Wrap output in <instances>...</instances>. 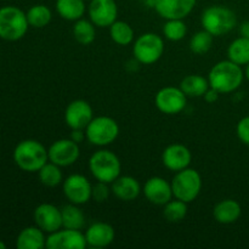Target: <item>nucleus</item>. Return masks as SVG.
<instances>
[{"label":"nucleus","instance_id":"f257e3e1","mask_svg":"<svg viewBox=\"0 0 249 249\" xmlns=\"http://www.w3.org/2000/svg\"><path fill=\"white\" fill-rule=\"evenodd\" d=\"M245 79V71L242 66L232 62L228 58L213 66L208 74L211 88L220 94H230L236 91L242 85Z\"/></svg>","mask_w":249,"mask_h":249},{"label":"nucleus","instance_id":"f03ea898","mask_svg":"<svg viewBox=\"0 0 249 249\" xmlns=\"http://www.w3.org/2000/svg\"><path fill=\"white\" fill-rule=\"evenodd\" d=\"M14 160L24 172H39L49 160L48 150L36 140H23L15 147Z\"/></svg>","mask_w":249,"mask_h":249},{"label":"nucleus","instance_id":"7ed1b4c3","mask_svg":"<svg viewBox=\"0 0 249 249\" xmlns=\"http://www.w3.org/2000/svg\"><path fill=\"white\" fill-rule=\"evenodd\" d=\"M201 24L213 36H221L237 26V16L229 7L213 5L202 12Z\"/></svg>","mask_w":249,"mask_h":249},{"label":"nucleus","instance_id":"20e7f679","mask_svg":"<svg viewBox=\"0 0 249 249\" xmlns=\"http://www.w3.org/2000/svg\"><path fill=\"white\" fill-rule=\"evenodd\" d=\"M89 169L97 181L112 184L121 175L122 164L116 153L109 150H99L90 157Z\"/></svg>","mask_w":249,"mask_h":249},{"label":"nucleus","instance_id":"39448f33","mask_svg":"<svg viewBox=\"0 0 249 249\" xmlns=\"http://www.w3.org/2000/svg\"><path fill=\"white\" fill-rule=\"evenodd\" d=\"M27 15L16 6L0 9V38L7 41L19 40L28 31Z\"/></svg>","mask_w":249,"mask_h":249},{"label":"nucleus","instance_id":"423d86ee","mask_svg":"<svg viewBox=\"0 0 249 249\" xmlns=\"http://www.w3.org/2000/svg\"><path fill=\"white\" fill-rule=\"evenodd\" d=\"M170 184L174 198L189 204L194 202L201 192L202 178L196 169L186 168L177 172Z\"/></svg>","mask_w":249,"mask_h":249},{"label":"nucleus","instance_id":"0eeeda50","mask_svg":"<svg viewBox=\"0 0 249 249\" xmlns=\"http://www.w3.org/2000/svg\"><path fill=\"white\" fill-rule=\"evenodd\" d=\"M87 140L91 145L104 146L111 145L119 135V125L113 118L107 116H99L92 118L85 128Z\"/></svg>","mask_w":249,"mask_h":249},{"label":"nucleus","instance_id":"6e6552de","mask_svg":"<svg viewBox=\"0 0 249 249\" xmlns=\"http://www.w3.org/2000/svg\"><path fill=\"white\" fill-rule=\"evenodd\" d=\"M164 53V41L156 33H143L135 40L133 53L136 61L142 65H153Z\"/></svg>","mask_w":249,"mask_h":249},{"label":"nucleus","instance_id":"1a4fd4ad","mask_svg":"<svg viewBox=\"0 0 249 249\" xmlns=\"http://www.w3.org/2000/svg\"><path fill=\"white\" fill-rule=\"evenodd\" d=\"M155 104L158 111L172 116L180 113L186 107L187 96L180 87H164L156 94Z\"/></svg>","mask_w":249,"mask_h":249},{"label":"nucleus","instance_id":"9d476101","mask_svg":"<svg viewBox=\"0 0 249 249\" xmlns=\"http://www.w3.org/2000/svg\"><path fill=\"white\" fill-rule=\"evenodd\" d=\"M92 185L82 174H72L63 180L62 190L70 203L82 206L91 199Z\"/></svg>","mask_w":249,"mask_h":249},{"label":"nucleus","instance_id":"9b49d317","mask_svg":"<svg viewBox=\"0 0 249 249\" xmlns=\"http://www.w3.org/2000/svg\"><path fill=\"white\" fill-rule=\"evenodd\" d=\"M49 160L58 167H70L78 160L80 156L79 143L74 142L72 139H60L51 143L48 150Z\"/></svg>","mask_w":249,"mask_h":249},{"label":"nucleus","instance_id":"f8f14e48","mask_svg":"<svg viewBox=\"0 0 249 249\" xmlns=\"http://www.w3.org/2000/svg\"><path fill=\"white\" fill-rule=\"evenodd\" d=\"M88 246L85 235L80 230L65 229L49 233L45 248L49 249H84Z\"/></svg>","mask_w":249,"mask_h":249},{"label":"nucleus","instance_id":"ddd939ff","mask_svg":"<svg viewBox=\"0 0 249 249\" xmlns=\"http://www.w3.org/2000/svg\"><path fill=\"white\" fill-rule=\"evenodd\" d=\"M90 21L100 28H106L117 21L118 6L116 0H91L88 7Z\"/></svg>","mask_w":249,"mask_h":249},{"label":"nucleus","instance_id":"4468645a","mask_svg":"<svg viewBox=\"0 0 249 249\" xmlns=\"http://www.w3.org/2000/svg\"><path fill=\"white\" fill-rule=\"evenodd\" d=\"M34 221L46 233H53L62 228L61 209L50 203H41L34 211Z\"/></svg>","mask_w":249,"mask_h":249},{"label":"nucleus","instance_id":"2eb2a0df","mask_svg":"<svg viewBox=\"0 0 249 249\" xmlns=\"http://www.w3.org/2000/svg\"><path fill=\"white\" fill-rule=\"evenodd\" d=\"M94 118L92 108L90 104L85 100H74L65 111V122L71 129H84Z\"/></svg>","mask_w":249,"mask_h":249},{"label":"nucleus","instance_id":"dca6fc26","mask_svg":"<svg viewBox=\"0 0 249 249\" xmlns=\"http://www.w3.org/2000/svg\"><path fill=\"white\" fill-rule=\"evenodd\" d=\"M191 160V151L182 143H172L167 146L162 153L163 165L175 173L189 168Z\"/></svg>","mask_w":249,"mask_h":249},{"label":"nucleus","instance_id":"f3484780","mask_svg":"<svg viewBox=\"0 0 249 249\" xmlns=\"http://www.w3.org/2000/svg\"><path fill=\"white\" fill-rule=\"evenodd\" d=\"M197 0H155L157 14L164 19H184L194 10Z\"/></svg>","mask_w":249,"mask_h":249},{"label":"nucleus","instance_id":"a211bd4d","mask_svg":"<svg viewBox=\"0 0 249 249\" xmlns=\"http://www.w3.org/2000/svg\"><path fill=\"white\" fill-rule=\"evenodd\" d=\"M143 195L150 203L156 206H164L173 198L172 184L160 177H152L145 182Z\"/></svg>","mask_w":249,"mask_h":249},{"label":"nucleus","instance_id":"6ab92c4d","mask_svg":"<svg viewBox=\"0 0 249 249\" xmlns=\"http://www.w3.org/2000/svg\"><path fill=\"white\" fill-rule=\"evenodd\" d=\"M85 238L89 247L92 248H104L111 245L116 237V232L112 225L104 223V221H96L91 224L85 231Z\"/></svg>","mask_w":249,"mask_h":249},{"label":"nucleus","instance_id":"aec40b11","mask_svg":"<svg viewBox=\"0 0 249 249\" xmlns=\"http://www.w3.org/2000/svg\"><path fill=\"white\" fill-rule=\"evenodd\" d=\"M112 192L114 196L121 201L130 202L138 198L139 195L141 192L140 182L133 177L129 175H124L121 177L119 175L113 182H112Z\"/></svg>","mask_w":249,"mask_h":249},{"label":"nucleus","instance_id":"412c9836","mask_svg":"<svg viewBox=\"0 0 249 249\" xmlns=\"http://www.w3.org/2000/svg\"><path fill=\"white\" fill-rule=\"evenodd\" d=\"M242 214L241 204L235 199H223L213 209V216L219 224L230 225L236 223Z\"/></svg>","mask_w":249,"mask_h":249},{"label":"nucleus","instance_id":"4be33fe9","mask_svg":"<svg viewBox=\"0 0 249 249\" xmlns=\"http://www.w3.org/2000/svg\"><path fill=\"white\" fill-rule=\"evenodd\" d=\"M44 231L38 226L23 229L17 237L16 246L18 249H43L45 248L46 237Z\"/></svg>","mask_w":249,"mask_h":249},{"label":"nucleus","instance_id":"5701e85b","mask_svg":"<svg viewBox=\"0 0 249 249\" xmlns=\"http://www.w3.org/2000/svg\"><path fill=\"white\" fill-rule=\"evenodd\" d=\"M56 11L63 19L75 22L87 11L85 0H56Z\"/></svg>","mask_w":249,"mask_h":249},{"label":"nucleus","instance_id":"b1692460","mask_svg":"<svg viewBox=\"0 0 249 249\" xmlns=\"http://www.w3.org/2000/svg\"><path fill=\"white\" fill-rule=\"evenodd\" d=\"M209 88L211 85L208 78H204L199 74L186 75L180 83V89L187 97H202Z\"/></svg>","mask_w":249,"mask_h":249},{"label":"nucleus","instance_id":"393cba45","mask_svg":"<svg viewBox=\"0 0 249 249\" xmlns=\"http://www.w3.org/2000/svg\"><path fill=\"white\" fill-rule=\"evenodd\" d=\"M61 214H62V228L72 229V230H82L85 228L87 224L85 214L78 204H67L61 209Z\"/></svg>","mask_w":249,"mask_h":249},{"label":"nucleus","instance_id":"a878e982","mask_svg":"<svg viewBox=\"0 0 249 249\" xmlns=\"http://www.w3.org/2000/svg\"><path fill=\"white\" fill-rule=\"evenodd\" d=\"M228 58L240 66L249 63V39L240 36L231 41L228 48Z\"/></svg>","mask_w":249,"mask_h":249},{"label":"nucleus","instance_id":"bb28decb","mask_svg":"<svg viewBox=\"0 0 249 249\" xmlns=\"http://www.w3.org/2000/svg\"><path fill=\"white\" fill-rule=\"evenodd\" d=\"M73 36L80 45H90L96 38V28L91 21L80 18L73 26Z\"/></svg>","mask_w":249,"mask_h":249},{"label":"nucleus","instance_id":"cd10ccee","mask_svg":"<svg viewBox=\"0 0 249 249\" xmlns=\"http://www.w3.org/2000/svg\"><path fill=\"white\" fill-rule=\"evenodd\" d=\"M111 39L121 46H126L134 41V29L129 23L124 21H116L109 26Z\"/></svg>","mask_w":249,"mask_h":249},{"label":"nucleus","instance_id":"c85d7f7f","mask_svg":"<svg viewBox=\"0 0 249 249\" xmlns=\"http://www.w3.org/2000/svg\"><path fill=\"white\" fill-rule=\"evenodd\" d=\"M39 180L46 187H56L63 181V175L61 167L53 162H46L38 172Z\"/></svg>","mask_w":249,"mask_h":249},{"label":"nucleus","instance_id":"c756f323","mask_svg":"<svg viewBox=\"0 0 249 249\" xmlns=\"http://www.w3.org/2000/svg\"><path fill=\"white\" fill-rule=\"evenodd\" d=\"M27 19H28L29 26L34 28H44L48 26L51 21V10L43 4H38L32 6L26 12Z\"/></svg>","mask_w":249,"mask_h":249},{"label":"nucleus","instance_id":"7c9ffc66","mask_svg":"<svg viewBox=\"0 0 249 249\" xmlns=\"http://www.w3.org/2000/svg\"><path fill=\"white\" fill-rule=\"evenodd\" d=\"M187 214V203L180 201V199L174 198L170 199L168 203L164 204L163 209V216L165 220L169 223H180L184 220Z\"/></svg>","mask_w":249,"mask_h":249},{"label":"nucleus","instance_id":"2f4dec72","mask_svg":"<svg viewBox=\"0 0 249 249\" xmlns=\"http://www.w3.org/2000/svg\"><path fill=\"white\" fill-rule=\"evenodd\" d=\"M213 38L214 36L206 29L197 32L190 40V50L196 55H204L213 46Z\"/></svg>","mask_w":249,"mask_h":249},{"label":"nucleus","instance_id":"473e14b6","mask_svg":"<svg viewBox=\"0 0 249 249\" xmlns=\"http://www.w3.org/2000/svg\"><path fill=\"white\" fill-rule=\"evenodd\" d=\"M187 33V27L184 19L175 18L167 19L163 26V34L164 38L170 41H180L185 38Z\"/></svg>","mask_w":249,"mask_h":249},{"label":"nucleus","instance_id":"72a5a7b5","mask_svg":"<svg viewBox=\"0 0 249 249\" xmlns=\"http://www.w3.org/2000/svg\"><path fill=\"white\" fill-rule=\"evenodd\" d=\"M109 187L107 182L97 181L96 184L92 185L91 189V198L97 203L106 202L109 197Z\"/></svg>","mask_w":249,"mask_h":249},{"label":"nucleus","instance_id":"f704fd0d","mask_svg":"<svg viewBox=\"0 0 249 249\" xmlns=\"http://www.w3.org/2000/svg\"><path fill=\"white\" fill-rule=\"evenodd\" d=\"M236 134L240 141L245 145L249 146V116L240 119L236 125Z\"/></svg>","mask_w":249,"mask_h":249},{"label":"nucleus","instance_id":"c9c22d12","mask_svg":"<svg viewBox=\"0 0 249 249\" xmlns=\"http://www.w3.org/2000/svg\"><path fill=\"white\" fill-rule=\"evenodd\" d=\"M219 94H220V92L216 91L215 89L209 88V89L206 91V94L203 95V97L204 100H206V102H208V104H215L219 99Z\"/></svg>","mask_w":249,"mask_h":249},{"label":"nucleus","instance_id":"e433bc0d","mask_svg":"<svg viewBox=\"0 0 249 249\" xmlns=\"http://www.w3.org/2000/svg\"><path fill=\"white\" fill-rule=\"evenodd\" d=\"M71 139H72L74 142L80 143L87 139V135H85L84 129H72V134H71Z\"/></svg>","mask_w":249,"mask_h":249},{"label":"nucleus","instance_id":"4c0bfd02","mask_svg":"<svg viewBox=\"0 0 249 249\" xmlns=\"http://www.w3.org/2000/svg\"><path fill=\"white\" fill-rule=\"evenodd\" d=\"M240 34L241 36L249 39V21H245L240 26Z\"/></svg>","mask_w":249,"mask_h":249},{"label":"nucleus","instance_id":"58836bf2","mask_svg":"<svg viewBox=\"0 0 249 249\" xmlns=\"http://www.w3.org/2000/svg\"><path fill=\"white\" fill-rule=\"evenodd\" d=\"M245 77L247 78V80L249 82V63L246 65V68H245Z\"/></svg>","mask_w":249,"mask_h":249},{"label":"nucleus","instance_id":"ea45409f","mask_svg":"<svg viewBox=\"0 0 249 249\" xmlns=\"http://www.w3.org/2000/svg\"><path fill=\"white\" fill-rule=\"evenodd\" d=\"M6 248V245H5L4 242H1V241H0V249H5Z\"/></svg>","mask_w":249,"mask_h":249},{"label":"nucleus","instance_id":"a19ab883","mask_svg":"<svg viewBox=\"0 0 249 249\" xmlns=\"http://www.w3.org/2000/svg\"><path fill=\"white\" fill-rule=\"evenodd\" d=\"M85 1H91V0H85Z\"/></svg>","mask_w":249,"mask_h":249}]
</instances>
